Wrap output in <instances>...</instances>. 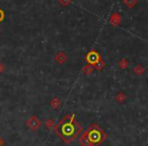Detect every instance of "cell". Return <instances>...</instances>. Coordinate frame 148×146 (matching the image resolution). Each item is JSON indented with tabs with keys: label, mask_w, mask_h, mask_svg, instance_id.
I'll return each instance as SVG.
<instances>
[{
	"label": "cell",
	"mask_w": 148,
	"mask_h": 146,
	"mask_svg": "<svg viewBox=\"0 0 148 146\" xmlns=\"http://www.w3.org/2000/svg\"><path fill=\"white\" fill-rule=\"evenodd\" d=\"M61 133L64 137L66 138H71L73 136L76 135V128L72 123L68 122V123H64L61 127Z\"/></svg>",
	"instance_id": "obj_1"
},
{
	"label": "cell",
	"mask_w": 148,
	"mask_h": 146,
	"mask_svg": "<svg viewBox=\"0 0 148 146\" xmlns=\"http://www.w3.org/2000/svg\"><path fill=\"white\" fill-rule=\"evenodd\" d=\"M88 140L90 142H92V143H97L101 140V133L99 131H97V130H93V131H91L89 133Z\"/></svg>",
	"instance_id": "obj_2"
},
{
	"label": "cell",
	"mask_w": 148,
	"mask_h": 146,
	"mask_svg": "<svg viewBox=\"0 0 148 146\" xmlns=\"http://www.w3.org/2000/svg\"><path fill=\"white\" fill-rule=\"evenodd\" d=\"M87 61L91 64L97 63V62L99 61V55H97V53H95V52H91V53H89L88 55H87Z\"/></svg>",
	"instance_id": "obj_3"
},
{
	"label": "cell",
	"mask_w": 148,
	"mask_h": 146,
	"mask_svg": "<svg viewBox=\"0 0 148 146\" xmlns=\"http://www.w3.org/2000/svg\"><path fill=\"white\" fill-rule=\"evenodd\" d=\"M3 19H4V12H3V11L0 9V21H2Z\"/></svg>",
	"instance_id": "obj_4"
}]
</instances>
